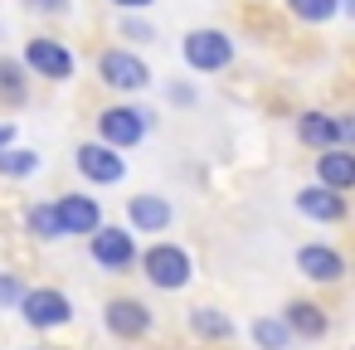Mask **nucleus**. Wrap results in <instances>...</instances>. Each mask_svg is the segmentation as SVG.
<instances>
[{
  "mask_svg": "<svg viewBox=\"0 0 355 350\" xmlns=\"http://www.w3.org/2000/svg\"><path fill=\"white\" fill-rule=\"evenodd\" d=\"M137 268H141V277H146L151 287H161V292H180V287H190V277H195L190 253H185L180 243H166V238H156L146 253H137Z\"/></svg>",
  "mask_w": 355,
  "mask_h": 350,
  "instance_id": "obj_1",
  "label": "nucleus"
},
{
  "mask_svg": "<svg viewBox=\"0 0 355 350\" xmlns=\"http://www.w3.org/2000/svg\"><path fill=\"white\" fill-rule=\"evenodd\" d=\"M88 253H93V263L107 272V277H122V272H132L137 268V234L132 229H122V224H98L93 234H88Z\"/></svg>",
  "mask_w": 355,
  "mask_h": 350,
  "instance_id": "obj_2",
  "label": "nucleus"
},
{
  "mask_svg": "<svg viewBox=\"0 0 355 350\" xmlns=\"http://www.w3.org/2000/svg\"><path fill=\"white\" fill-rule=\"evenodd\" d=\"M151 122H156V112H146V107H127V103L103 107L98 112V141H107L117 151H132L137 141H146Z\"/></svg>",
  "mask_w": 355,
  "mask_h": 350,
  "instance_id": "obj_3",
  "label": "nucleus"
},
{
  "mask_svg": "<svg viewBox=\"0 0 355 350\" xmlns=\"http://www.w3.org/2000/svg\"><path fill=\"white\" fill-rule=\"evenodd\" d=\"M180 59L190 73H224L234 64V40L224 30H190L180 44Z\"/></svg>",
  "mask_w": 355,
  "mask_h": 350,
  "instance_id": "obj_4",
  "label": "nucleus"
},
{
  "mask_svg": "<svg viewBox=\"0 0 355 350\" xmlns=\"http://www.w3.org/2000/svg\"><path fill=\"white\" fill-rule=\"evenodd\" d=\"M15 311L25 316L30 331H59V326L73 321V301H69V292H59V287H25V297H20Z\"/></svg>",
  "mask_w": 355,
  "mask_h": 350,
  "instance_id": "obj_5",
  "label": "nucleus"
},
{
  "mask_svg": "<svg viewBox=\"0 0 355 350\" xmlns=\"http://www.w3.org/2000/svg\"><path fill=\"white\" fill-rule=\"evenodd\" d=\"M98 78L112 88V93H141L151 83V64L137 54V49H103L98 54Z\"/></svg>",
  "mask_w": 355,
  "mask_h": 350,
  "instance_id": "obj_6",
  "label": "nucleus"
},
{
  "mask_svg": "<svg viewBox=\"0 0 355 350\" xmlns=\"http://www.w3.org/2000/svg\"><path fill=\"white\" fill-rule=\"evenodd\" d=\"M20 64L30 69V78H49V83H69L73 78V49L64 40H54V35L30 40L25 54H20Z\"/></svg>",
  "mask_w": 355,
  "mask_h": 350,
  "instance_id": "obj_7",
  "label": "nucleus"
},
{
  "mask_svg": "<svg viewBox=\"0 0 355 350\" xmlns=\"http://www.w3.org/2000/svg\"><path fill=\"white\" fill-rule=\"evenodd\" d=\"M73 166H78V175L93 180V185H122V180H127V156H122L117 146H107V141H83V146L73 151Z\"/></svg>",
  "mask_w": 355,
  "mask_h": 350,
  "instance_id": "obj_8",
  "label": "nucleus"
},
{
  "mask_svg": "<svg viewBox=\"0 0 355 350\" xmlns=\"http://www.w3.org/2000/svg\"><path fill=\"white\" fill-rule=\"evenodd\" d=\"M297 137H302V146L326 151V146L355 141V122H350V117H331V112H302V117H297Z\"/></svg>",
  "mask_w": 355,
  "mask_h": 350,
  "instance_id": "obj_9",
  "label": "nucleus"
},
{
  "mask_svg": "<svg viewBox=\"0 0 355 350\" xmlns=\"http://www.w3.org/2000/svg\"><path fill=\"white\" fill-rule=\"evenodd\" d=\"M103 326H107L117 340H141V335L151 331V311H146V301H137V297H112V301L103 306Z\"/></svg>",
  "mask_w": 355,
  "mask_h": 350,
  "instance_id": "obj_10",
  "label": "nucleus"
},
{
  "mask_svg": "<svg viewBox=\"0 0 355 350\" xmlns=\"http://www.w3.org/2000/svg\"><path fill=\"white\" fill-rule=\"evenodd\" d=\"M297 272H302L306 282L331 287V282L345 277V258H340L331 243H302V248H297Z\"/></svg>",
  "mask_w": 355,
  "mask_h": 350,
  "instance_id": "obj_11",
  "label": "nucleus"
},
{
  "mask_svg": "<svg viewBox=\"0 0 355 350\" xmlns=\"http://www.w3.org/2000/svg\"><path fill=\"white\" fill-rule=\"evenodd\" d=\"M54 209H59L64 238H83V234H93V229L103 224V204H98L93 195H59Z\"/></svg>",
  "mask_w": 355,
  "mask_h": 350,
  "instance_id": "obj_12",
  "label": "nucleus"
},
{
  "mask_svg": "<svg viewBox=\"0 0 355 350\" xmlns=\"http://www.w3.org/2000/svg\"><path fill=\"white\" fill-rule=\"evenodd\" d=\"M297 214H306L311 224H340L345 219V195L316 180V185L297 190Z\"/></svg>",
  "mask_w": 355,
  "mask_h": 350,
  "instance_id": "obj_13",
  "label": "nucleus"
},
{
  "mask_svg": "<svg viewBox=\"0 0 355 350\" xmlns=\"http://www.w3.org/2000/svg\"><path fill=\"white\" fill-rule=\"evenodd\" d=\"M171 219H175V209L161 195H132L127 200V229L132 234H166Z\"/></svg>",
  "mask_w": 355,
  "mask_h": 350,
  "instance_id": "obj_14",
  "label": "nucleus"
},
{
  "mask_svg": "<svg viewBox=\"0 0 355 350\" xmlns=\"http://www.w3.org/2000/svg\"><path fill=\"white\" fill-rule=\"evenodd\" d=\"M282 326L292 331V340H321V335L331 331V316H326V306L297 297V301L282 306Z\"/></svg>",
  "mask_w": 355,
  "mask_h": 350,
  "instance_id": "obj_15",
  "label": "nucleus"
},
{
  "mask_svg": "<svg viewBox=\"0 0 355 350\" xmlns=\"http://www.w3.org/2000/svg\"><path fill=\"white\" fill-rule=\"evenodd\" d=\"M316 180L345 195V190L355 185V156H350V146H326V151H316Z\"/></svg>",
  "mask_w": 355,
  "mask_h": 350,
  "instance_id": "obj_16",
  "label": "nucleus"
},
{
  "mask_svg": "<svg viewBox=\"0 0 355 350\" xmlns=\"http://www.w3.org/2000/svg\"><path fill=\"white\" fill-rule=\"evenodd\" d=\"M185 326H190V335H200V340H234V335H239V326H234L219 306H190Z\"/></svg>",
  "mask_w": 355,
  "mask_h": 350,
  "instance_id": "obj_17",
  "label": "nucleus"
},
{
  "mask_svg": "<svg viewBox=\"0 0 355 350\" xmlns=\"http://www.w3.org/2000/svg\"><path fill=\"white\" fill-rule=\"evenodd\" d=\"M30 98V69L20 64V59H0V103H10V107H20Z\"/></svg>",
  "mask_w": 355,
  "mask_h": 350,
  "instance_id": "obj_18",
  "label": "nucleus"
},
{
  "mask_svg": "<svg viewBox=\"0 0 355 350\" xmlns=\"http://www.w3.org/2000/svg\"><path fill=\"white\" fill-rule=\"evenodd\" d=\"M25 229H30V234H35L40 243H59V238H64V224H59V209H54V204H44V200L25 209Z\"/></svg>",
  "mask_w": 355,
  "mask_h": 350,
  "instance_id": "obj_19",
  "label": "nucleus"
},
{
  "mask_svg": "<svg viewBox=\"0 0 355 350\" xmlns=\"http://www.w3.org/2000/svg\"><path fill=\"white\" fill-rule=\"evenodd\" d=\"M248 335H253L258 350H287V345H292V331L282 326V316H258V321L248 326Z\"/></svg>",
  "mask_w": 355,
  "mask_h": 350,
  "instance_id": "obj_20",
  "label": "nucleus"
},
{
  "mask_svg": "<svg viewBox=\"0 0 355 350\" xmlns=\"http://www.w3.org/2000/svg\"><path fill=\"white\" fill-rule=\"evenodd\" d=\"M40 170V151H25V146H6L0 151V175L6 180H25Z\"/></svg>",
  "mask_w": 355,
  "mask_h": 350,
  "instance_id": "obj_21",
  "label": "nucleus"
},
{
  "mask_svg": "<svg viewBox=\"0 0 355 350\" xmlns=\"http://www.w3.org/2000/svg\"><path fill=\"white\" fill-rule=\"evenodd\" d=\"M287 10L302 25H326V20L340 15V0H287Z\"/></svg>",
  "mask_w": 355,
  "mask_h": 350,
  "instance_id": "obj_22",
  "label": "nucleus"
},
{
  "mask_svg": "<svg viewBox=\"0 0 355 350\" xmlns=\"http://www.w3.org/2000/svg\"><path fill=\"white\" fill-rule=\"evenodd\" d=\"M25 297V277L20 272H0V311H15Z\"/></svg>",
  "mask_w": 355,
  "mask_h": 350,
  "instance_id": "obj_23",
  "label": "nucleus"
},
{
  "mask_svg": "<svg viewBox=\"0 0 355 350\" xmlns=\"http://www.w3.org/2000/svg\"><path fill=\"white\" fill-rule=\"evenodd\" d=\"M122 40H132V44H151L156 30H151L146 20H132V15H127V20H122Z\"/></svg>",
  "mask_w": 355,
  "mask_h": 350,
  "instance_id": "obj_24",
  "label": "nucleus"
},
{
  "mask_svg": "<svg viewBox=\"0 0 355 350\" xmlns=\"http://www.w3.org/2000/svg\"><path fill=\"white\" fill-rule=\"evenodd\" d=\"M30 10H44V15H69V0H25Z\"/></svg>",
  "mask_w": 355,
  "mask_h": 350,
  "instance_id": "obj_25",
  "label": "nucleus"
},
{
  "mask_svg": "<svg viewBox=\"0 0 355 350\" xmlns=\"http://www.w3.org/2000/svg\"><path fill=\"white\" fill-rule=\"evenodd\" d=\"M107 6H117V10H127V15H141V10L156 6V0H107Z\"/></svg>",
  "mask_w": 355,
  "mask_h": 350,
  "instance_id": "obj_26",
  "label": "nucleus"
},
{
  "mask_svg": "<svg viewBox=\"0 0 355 350\" xmlns=\"http://www.w3.org/2000/svg\"><path fill=\"white\" fill-rule=\"evenodd\" d=\"M6 146H15V127H10V122H0V151H6Z\"/></svg>",
  "mask_w": 355,
  "mask_h": 350,
  "instance_id": "obj_27",
  "label": "nucleus"
},
{
  "mask_svg": "<svg viewBox=\"0 0 355 350\" xmlns=\"http://www.w3.org/2000/svg\"><path fill=\"white\" fill-rule=\"evenodd\" d=\"M190 98H195V93H190L185 83H175V88H171V103H190Z\"/></svg>",
  "mask_w": 355,
  "mask_h": 350,
  "instance_id": "obj_28",
  "label": "nucleus"
}]
</instances>
